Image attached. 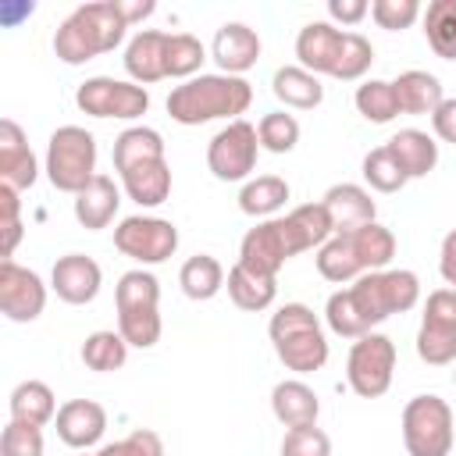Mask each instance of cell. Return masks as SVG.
Wrapping results in <instances>:
<instances>
[{
    "label": "cell",
    "mask_w": 456,
    "mask_h": 456,
    "mask_svg": "<svg viewBox=\"0 0 456 456\" xmlns=\"http://www.w3.org/2000/svg\"><path fill=\"white\" fill-rule=\"evenodd\" d=\"M178 285L189 299L203 303V299H214L221 289H224V267L210 256V253H196L182 264L178 271Z\"/></svg>",
    "instance_id": "32"
},
{
    "label": "cell",
    "mask_w": 456,
    "mask_h": 456,
    "mask_svg": "<svg viewBox=\"0 0 456 456\" xmlns=\"http://www.w3.org/2000/svg\"><path fill=\"white\" fill-rule=\"evenodd\" d=\"M360 171H363V182H367L374 192H399V189L410 182L388 146H374V150L363 157Z\"/></svg>",
    "instance_id": "39"
},
{
    "label": "cell",
    "mask_w": 456,
    "mask_h": 456,
    "mask_svg": "<svg viewBox=\"0 0 456 456\" xmlns=\"http://www.w3.org/2000/svg\"><path fill=\"white\" fill-rule=\"evenodd\" d=\"M356 110L367 118V121H374V125H388L395 114H399V100H395V89H392V82H385V78H367L363 86H356Z\"/></svg>",
    "instance_id": "37"
},
{
    "label": "cell",
    "mask_w": 456,
    "mask_h": 456,
    "mask_svg": "<svg viewBox=\"0 0 456 456\" xmlns=\"http://www.w3.org/2000/svg\"><path fill=\"white\" fill-rule=\"evenodd\" d=\"M114 246L135 264H164L178 249V228L164 217L135 214L114 228Z\"/></svg>",
    "instance_id": "13"
},
{
    "label": "cell",
    "mask_w": 456,
    "mask_h": 456,
    "mask_svg": "<svg viewBox=\"0 0 456 456\" xmlns=\"http://www.w3.org/2000/svg\"><path fill=\"white\" fill-rule=\"evenodd\" d=\"M0 456H43V428L7 420L0 435Z\"/></svg>",
    "instance_id": "42"
},
{
    "label": "cell",
    "mask_w": 456,
    "mask_h": 456,
    "mask_svg": "<svg viewBox=\"0 0 456 456\" xmlns=\"http://www.w3.org/2000/svg\"><path fill=\"white\" fill-rule=\"evenodd\" d=\"M103 285V271L93 256L86 253H68V256H57L53 271H50V289L57 292V299L71 303V306H86L96 299Z\"/></svg>",
    "instance_id": "15"
},
{
    "label": "cell",
    "mask_w": 456,
    "mask_h": 456,
    "mask_svg": "<svg viewBox=\"0 0 456 456\" xmlns=\"http://www.w3.org/2000/svg\"><path fill=\"white\" fill-rule=\"evenodd\" d=\"M153 0H139V4H121V14H125V21L132 25V21H142V18H150L153 14Z\"/></svg>",
    "instance_id": "50"
},
{
    "label": "cell",
    "mask_w": 456,
    "mask_h": 456,
    "mask_svg": "<svg viewBox=\"0 0 456 456\" xmlns=\"http://www.w3.org/2000/svg\"><path fill=\"white\" fill-rule=\"evenodd\" d=\"M385 146L392 150V157L399 160L406 178H424L438 164V142L420 128H399Z\"/></svg>",
    "instance_id": "26"
},
{
    "label": "cell",
    "mask_w": 456,
    "mask_h": 456,
    "mask_svg": "<svg viewBox=\"0 0 456 456\" xmlns=\"http://www.w3.org/2000/svg\"><path fill=\"white\" fill-rule=\"evenodd\" d=\"M256 139H260V150H271V153H289L296 150L299 142V121L285 110H271L260 118L256 125Z\"/></svg>",
    "instance_id": "40"
},
{
    "label": "cell",
    "mask_w": 456,
    "mask_h": 456,
    "mask_svg": "<svg viewBox=\"0 0 456 456\" xmlns=\"http://www.w3.org/2000/svg\"><path fill=\"white\" fill-rule=\"evenodd\" d=\"M403 445L410 456L452 452V410L442 395L424 392L403 406Z\"/></svg>",
    "instance_id": "8"
},
{
    "label": "cell",
    "mask_w": 456,
    "mask_h": 456,
    "mask_svg": "<svg viewBox=\"0 0 456 456\" xmlns=\"http://www.w3.org/2000/svg\"><path fill=\"white\" fill-rule=\"evenodd\" d=\"M0 228H4V260H11L21 242V200L18 189L4 182H0Z\"/></svg>",
    "instance_id": "45"
},
{
    "label": "cell",
    "mask_w": 456,
    "mask_h": 456,
    "mask_svg": "<svg viewBox=\"0 0 456 456\" xmlns=\"http://www.w3.org/2000/svg\"><path fill=\"white\" fill-rule=\"evenodd\" d=\"M96 456H100V452H96Z\"/></svg>",
    "instance_id": "52"
},
{
    "label": "cell",
    "mask_w": 456,
    "mask_h": 456,
    "mask_svg": "<svg viewBox=\"0 0 456 456\" xmlns=\"http://www.w3.org/2000/svg\"><path fill=\"white\" fill-rule=\"evenodd\" d=\"M36 178H39V164L25 142L21 125L4 118L0 121V182L21 192V189H32Z\"/></svg>",
    "instance_id": "19"
},
{
    "label": "cell",
    "mask_w": 456,
    "mask_h": 456,
    "mask_svg": "<svg viewBox=\"0 0 456 456\" xmlns=\"http://www.w3.org/2000/svg\"><path fill=\"white\" fill-rule=\"evenodd\" d=\"M267 335L274 342L278 360L296 374H310V370H321L328 363V338L321 331L317 314L306 303L278 306L271 324H267Z\"/></svg>",
    "instance_id": "5"
},
{
    "label": "cell",
    "mask_w": 456,
    "mask_h": 456,
    "mask_svg": "<svg viewBox=\"0 0 456 456\" xmlns=\"http://www.w3.org/2000/svg\"><path fill=\"white\" fill-rule=\"evenodd\" d=\"M100 456H164V442H160V435H157V431L135 428L128 438L103 445V449H100Z\"/></svg>",
    "instance_id": "46"
},
{
    "label": "cell",
    "mask_w": 456,
    "mask_h": 456,
    "mask_svg": "<svg viewBox=\"0 0 456 456\" xmlns=\"http://www.w3.org/2000/svg\"><path fill=\"white\" fill-rule=\"evenodd\" d=\"M342 43H346V32L335 28L331 21H310V25H303L299 36H296L299 68H306L314 75H335Z\"/></svg>",
    "instance_id": "18"
},
{
    "label": "cell",
    "mask_w": 456,
    "mask_h": 456,
    "mask_svg": "<svg viewBox=\"0 0 456 456\" xmlns=\"http://www.w3.org/2000/svg\"><path fill=\"white\" fill-rule=\"evenodd\" d=\"M417 356L431 367L456 363V289H435L417 328Z\"/></svg>",
    "instance_id": "11"
},
{
    "label": "cell",
    "mask_w": 456,
    "mask_h": 456,
    "mask_svg": "<svg viewBox=\"0 0 456 456\" xmlns=\"http://www.w3.org/2000/svg\"><path fill=\"white\" fill-rule=\"evenodd\" d=\"M420 299V278L406 267L399 271H367L349 289L328 296L324 321L342 338H363L374 324L388 321L392 314L413 310Z\"/></svg>",
    "instance_id": "1"
},
{
    "label": "cell",
    "mask_w": 456,
    "mask_h": 456,
    "mask_svg": "<svg viewBox=\"0 0 456 456\" xmlns=\"http://www.w3.org/2000/svg\"><path fill=\"white\" fill-rule=\"evenodd\" d=\"M253 103V86L239 75H196L171 89L167 114L178 125H203V121H239Z\"/></svg>",
    "instance_id": "4"
},
{
    "label": "cell",
    "mask_w": 456,
    "mask_h": 456,
    "mask_svg": "<svg viewBox=\"0 0 456 456\" xmlns=\"http://www.w3.org/2000/svg\"><path fill=\"white\" fill-rule=\"evenodd\" d=\"M164 53H167V32H160V28H139L128 39V46H125V71L132 75L135 86L160 82V78H167Z\"/></svg>",
    "instance_id": "20"
},
{
    "label": "cell",
    "mask_w": 456,
    "mask_h": 456,
    "mask_svg": "<svg viewBox=\"0 0 456 456\" xmlns=\"http://www.w3.org/2000/svg\"><path fill=\"white\" fill-rule=\"evenodd\" d=\"M370 18L385 32H403L420 18V4L417 0H374L370 4Z\"/></svg>",
    "instance_id": "44"
},
{
    "label": "cell",
    "mask_w": 456,
    "mask_h": 456,
    "mask_svg": "<svg viewBox=\"0 0 456 456\" xmlns=\"http://www.w3.org/2000/svg\"><path fill=\"white\" fill-rule=\"evenodd\" d=\"M431 128L442 142H452L456 146V100H442L438 110L431 114Z\"/></svg>",
    "instance_id": "47"
},
{
    "label": "cell",
    "mask_w": 456,
    "mask_h": 456,
    "mask_svg": "<svg viewBox=\"0 0 456 456\" xmlns=\"http://www.w3.org/2000/svg\"><path fill=\"white\" fill-rule=\"evenodd\" d=\"M452 385H456V370H452Z\"/></svg>",
    "instance_id": "51"
},
{
    "label": "cell",
    "mask_w": 456,
    "mask_h": 456,
    "mask_svg": "<svg viewBox=\"0 0 456 456\" xmlns=\"http://www.w3.org/2000/svg\"><path fill=\"white\" fill-rule=\"evenodd\" d=\"M281 456H331V438L317 424L289 428L281 438Z\"/></svg>",
    "instance_id": "43"
},
{
    "label": "cell",
    "mask_w": 456,
    "mask_h": 456,
    "mask_svg": "<svg viewBox=\"0 0 456 456\" xmlns=\"http://www.w3.org/2000/svg\"><path fill=\"white\" fill-rule=\"evenodd\" d=\"M118 207H121V192H118L114 178L96 175V178L75 196V221H78L82 228H89V232H100V228H107V224L114 221Z\"/></svg>",
    "instance_id": "23"
},
{
    "label": "cell",
    "mask_w": 456,
    "mask_h": 456,
    "mask_svg": "<svg viewBox=\"0 0 456 456\" xmlns=\"http://www.w3.org/2000/svg\"><path fill=\"white\" fill-rule=\"evenodd\" d=\"M7 410H11V420H21V424H36V428H43V424H50L53 417H57V399H53V388L46 385V381H36V378H28V381H21V385H14V392H11V399H7Z\"/></svg>",
    "instance_id": "27"
},
{
    "label": "cell",
    "mask_w": 456,
    "mask_h": 456,
    "mask_svg": "<svg viewBox=\"0 0 456 456\" xmlns=\"http://www.w3.org/2000/svg\"><path fill=\"white\" fill-rule=\"evenodd\" d=\"M121 185H125L128 200H135L139 207H160L171 196V167H167V157L132 164L128 171H121Z\"/></svg>",
    "instance_id": "24"
},
{
    "label": "cell",
    "mask_w": 456,
    "mask_h": 456,
    "mask_svg": "<svg viewBox=\"0 0 456 456\" xmlns=\"http://www.w3.org/2000/svg\"><path fill=\"white\" fill-rule=\"evenodd\" d=\"M228 296H232V303L239 306V310H246V314H260V310H267L271 303H274V292H278V281L274 278H264V274H253V271H246L242 264H235L232 271H228Z\"/></svg>",
    "instance_id": "30"
},
{
    "label": "cell",
    "mask_w": 456,
    "mask_h": 456,
    "mask_svg": "<svg viewBox=\"0 0 456 456\" xmlns=\"http://www.w3.org/2000/svg\"><path fill=\"white\" fill-rule=\"evenodd\" d=\"M125 360H128V342L121 338V331H93V335H86V342H82V363L89 370L110 374V370H121Z\"/></svg>",
    "instance_id": "36"
},
{
    "label": "cell",
    "mask_w": 456,
    "mask_h": 456,
    "mask_svg": "<svg viewBox=\"0 0 456 456\" xmlns=\"http://www.w3.org/2000/svg\"><path fill=\"white\" fill-rule=\"evenodd\" d=\"M428 46L442 61H456V0H431L424 11Z\"/></svg>",
    "instance_id": "35"
},
{
    "label": "cell",
    "mask_w": 456,
    "mask_h": 456,
    "mask_svg": "<svg viewBox=\"0 0 456 456\" xmlns=\"http://www.w3.org/2000/svg\"><path fill=\"white\" fill-rule=\"evenodd\" d=\"M125 14L118 0H96L75 7L53 32V53L64 64H86L100 53H110L125 39Z\"/></svg>",
    "instance_id": "3"
},
{
    "label": "cell",
    "mask_w": 456,
    "mask_h": 456,
    "mask_svg": "<svg viewBox=\"0 0 456 456\" xmlns=\"http://www.w3.org/2000/svg\"><path fill=\"white\" fill-rule=\"evenodd\" d=\"M285 200H289V182L278 178V175H260V178L242 185L239 210L249 214V217H271L285 207Z\"/></svg>",
    "instance_id": "33"
},
{
    "label": "cell",
    "mask_w": 456,
    "mask_h": 456,
    "mask_svg": "<svg viewBox=\"0 0 456 456\" xmlns=\"http://www.w3.org/2000/svg\"><path fill=\"white\" fill-rule=\"evenodd\" d=\"M114 171H128L132 164H142V160H160L164 157V139L157 128H146V125H132L125 128L118 139H114Z\"/></svg>",
    "instance_id": "29"
},
{
    "label": "cell",
    "mask_w": 456,
    "mask_h": 456,
    "mask_svg": "<svg viewBox=\"0 0 456 456\" xmlns=\"http://www.w3.org/2000/svg\"><path fill=\"white\" fill-rule=\"evenodd\" d=\"M346 235H349V242H353V249H356V256L363 264V274L367 271H385L388 260L395 256V235H392V228H385L378 221L360 224V228H353Z\"/></svg>",
    "instance_id": "31"
},
{
    "label": "cell",
    "mask_w": 456,
    "mask_h": 456,
    "mask_svg": "<svg viewBox=\"0 0 456 456\" xmlns=\"http://www.w3.org/2000/svg\"><path fill=\"white\" fill-rule=\"evenodd\" d=\"M271 410L285 428H306V424H317L321 399L306 381L289 378L271 388Z\"/></svg>",
    "instance_id": "22"
},
{
    "label": "cell",
    "mask_w": 456,
    "mask_h": 456,
    "mask_svg": "<svg viewBox=\"0 0 456 456\" xmlns=\"http://www.w3.org/2000/svg\"><path fill=\"white\" fill-rule=\"evenodd\" d=\"M114 303H118V331L128 346L135 349H150L160 342V281L135 267L125 271L114 285Z\"/></svg>",
    "instance_id": "6"
},
{
    "label": "cell",
    "mask_w": 456,
    "mask_h": 456,
    "mask_svg": "<svg viewBox=\"0 0 456 456\" xmlns=\"http://www.w3.org/2000/svg\"><path fill=\"white\" fill-rule=\"evenodd\" d=\"M46 306V285L36 271L14 264V260H4L0 264V314L7 321H18V324H28L43 314Z\"/></svg>",
    "instance_id": "14"
},
{
    "label": "cell",
    "mask_w": 456,
    "mask_h": 456,
    "mask_svg": "<svg viewBox=\"0 0 456 456\" xmlns=\"http://www.w3.org/2000/svg\"><path fill=\"white\" fill-rule=\"evenodd\" d=\"M75 103L89 118L132 121V118H142L150 110V93H146V86H135V82H121V78H110V75H93L78 86Z\"/></svg>",
    "instance_id": "10"
},
{
    "label": "cell",
    "mask_w": 456,
    "mask_h": 456,
    "mask_svg": "<svg viewBox=\"0 0 456 456\" xmlns=\"http://www.w3.org/2000/svg\"><path fill=\"white\" fill-rule=\"evenodd\" d=\"M331 235H335V224H331V214L324 210V203H303V207L289 210L285 217H271V221H260L256 228H249L239 246V264L253 274L278 278L285 260H292L296 253H306V249H321Z\"/></svg>",
    "instance_id": "2"
},
{
    "label": "cell",
    "mask_w": 456,
    "mask_h": 456,
    "mask_svg": "<svg viewBox=\"0 0 456 456\" xmlns=\"http://www.w3.org/2000/svg\"><path fill=\"white\" fill-rule=\"evenodd\" d=\"M324 210L331 214V224H335V235L342 232H353L360 224H370L378 217V203L370 200V192L363 185H353V182H338L324 192Z\"/></svg>",
    "instance_id": "21"
},
{
    "label": "cell",
    "mask_w": 456,
    "mask_h": 456,
    "mask_svg": "<svg viewBox=\"0 0 456 456\" xmlns=\"http://www.w3.org/2000/svg\"><path fill=\"white\" fill-rule=\"evenodd\" d=\"M256 153H260L256 125L239 118V121H228L207 142V167L217 182H242L256 167Z\"/></svg>",
    "instance_id": "12"
},
{
    "label": "cell",
    "mask_w": 456,
    "mask_h": 456,
    "mask_svg": "<svg viewBox=\"0 0 456 456\" xmlns=\"http://www.w3.org/2000/svg\"><path fill=\"white\" fill-rule=\"evenodd\" d=\"M53 424H57V438H61L64 445H71V449H89V445H96V442L103 438V431H107V410H103L100 403H93V399H68V403L57 410Z\"/></svg>",
    "instance_id": "17"
},
{
    "label": "cell",
    "mask_w": 456,
    "mask_h": 456,
    "mask_svg": "<svg viewBox=\"0 0 456 456\" xmlns=\"http://www.w3.org/2000/svg\"><path fill=\"white\" fill-rule=\"evenodd\" d=\"M271 93L285 103V107H299V110H310L324 100V86L314 71L299 68V64H285L274 71L271 78Z\"/></svg>",
    "instance_id": "28"
},
{
    "label": "cell",
    "mask_w": 456,
    "mask_h": 456,
    "mask_svg": "<svg viewBox=\"0 0 456 456\" xmlns=\"http://www.w3.org/2000/svg\"><path fill=\"white\" fill-rule=\"evenodd\" d=\"M46 178L53 189L78 196L96 178V139L82 125H61L46 142Z\"/></svg>",
    "instance_id": "7"
},
{
    "label": "cell",
    "mask_w": 456,
    "mask_h": 456,
    "mask_svg": "<svg viewBox=\"0 0 456 456\" xmlns=\"http://www.w3.org/2000/svg\"><path fill=\"white\" fill-rule=\"evenodd\" d=\"M370 61H374V46L367 36L360 32H346V43H342V53H338V64H335V75L331 78H342V82H356L370 71Z\"/></svg>",
    "instance_id": "41"
},
{
    "label": "cell",
    "mask_w": 456,
    "mask_h": 456,
    "mask_svg": "<svg viewBox=\"0 0 456 456\" xmlns=\"http://www.w3.org/2000/svg\"><path fill=\"white\" fill-rule=\"evenodd\" d=\"M395 370V342L388 335L367 331L363 338L353 342L349 360H346V381L360 399H378L388 392Z\"/></svg>",
    "instance_id": "9"
},
{
    "label": "cell",
    "mask_w": 456,
    "mask_h": 456,
    "mask_svg": "<svg viewBox=\"0 0 456 456\" xmlns=\"http://www.w3.org/2000/svg\"><path fill=\"white\" fill-rule=\"evenodd\" d=\"M210 53H214L221 75H239L242 78L260 61V36L249 25H242V21H224L214 32Z\"/></svg>",
    "instance_id": "16"
},
{
    "label": "cell",
    "mask_w": 456,
    "mask_h": 456,
    "mask_svg": "<svg viewBox=\"0 0 456 456\" xmlns=\"http://www.w3.org/2000/svg\"><path fill=\"white\" fill-rule=\"evenodd\" d=\"M328 14L342 25H356L370 14V4L367 0H328Z\"/></svg>",
    "instance_id": "48"
},
{
    "label": "cell",
    "mask_w": 456,
    "mask_h": 456,
    "mask_svg": "<svg viewBox=\"0 0 456 456\" xmlns=\"http://www.w3.org/2000/svg\"><path fill=\"white\" fill-rule=\"evenodd\" d=\"M203 61H207V50H203V43L196 39V36H189V32H167V53H164V64H167V75L171 78H196V71L203 68Z\"/></svg>",
    "instance_id": "38"
},
{
    "label": "cell",
    "mask_w": 456,
    "mask_h": 456,
    "mask_svg": "<svg viewBox=\"0 0 456 456\" xmlns=\"http://www.w3.org/2000/svg\"><path fill=\"white\" fill-rule=\"evenodd\" d=\"M438 271H442L445 285L456 289V228L442 239V249H438Z\"/></svg>",
    "instance_id": "49"
},
{
    "label": "cell",
    "mask_w": 456,
    "mask_h": 456,
    "mask_svg": "<svg viewBox=\"0 0 456 456\" xmlns=\"http://www.w3.org/2000/svg\"><path fill=\"white\" fill-rule=\"evenodd\" d=\"M317 271H321V278L338 281V285L363 274V264H360V256H356V249H353V242H349L346 232H342V235H331V239L317 249Z\"/></svg>",
    "instance_id": "34"
},
{
    "label": "cell",
    "mask_w": 456,
    "mask_h": 456,
    "mask_svg": "<svg viewBox=\"0 0 456 456\" xmlns=\"http://www.w3.org/2000/svg\"><path fill=\"white\" fill-rule=\"evenodd\" d=\"M392 89H395V100H399V114H413V118H420V114H435L438 103L445 100L438 75L420 71V68L403 71V75L392 82Z\"/></svg>",
    "instance_id": "25"
}]
</instances>
